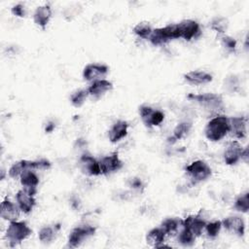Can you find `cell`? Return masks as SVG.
<instances>
[{
    "label": "cell",
    "instance_id": "6da1fadb",
    "mask_svg": "<svg viewBox=\"0 0 249 249\" xmlns=\"http://www.w3.org/2000/svg\"><path fill=\"white\" fill-rule=\"evenodd\" d=\"M229 117L225 115H217L207 122L204 127V134L209 141L218 142L229 133Z\"/></svg>",
    "mask_w": 249,
    "mask_h": 249
},
{
    "label": "cell",
    "instance_id": "7a4b0ae2",
    "mask_svg": "<svg viewBox=\"0 0 249 249\" xmlns=\"http://www.w3.org/2000/svg\"><path fill=\"white\" fill-rule=\"evenodd\" d=\"M32 233V230L23 221H12L10 222L6 230V238L9 241L11 247H14L23 240L27 239Z\"/></svg>",
    "mask_w": 249,
    "mask_h": 249
},
{
    "label": "cell",
    "instance_id": "3957f363",
    "mask_svg": "<svg viewBox=\"0 0 249 249\" xmlns=\"http://www.w3.org/2000/svg\"><path fill=\"white\" fill-rule=\"evenodd\" d=\"M185 172L194 183H199L207 180L211 176L212 169L204 160H196L186 165Z\"/></svg>",
    "mask_w": 249,
    "mask_h": 249
},
{
    "label": "cell",
    "instance_id": "277c9868",
    "mask_svg": "<svg viewBox=\"0 0 249 249\" xmlns=\"http://www.w3.org/2000/svg\"><path fill=\"white\" fill-rule=\"evenodd\" d=\"M178 32H177V27L176 23L175 24H168L163 27H159L153 29L149 41L154 45V46H160L163 45L171 40L178 39Z\"/></svg>",
    "mask_w": 249,
    "mask_h": 249
},
{
    "label": "cell",
    "instance_id": "5b68a950",
    "mask_svg": "<svg viewBox=\"0 0 249 249\" xmlns=\"http://www.w3.org/2000/svg\"><path fill=\"white\" fill-rule=\"evenodd\" d=\"M95 231L96 229L90 225H81L74 228L68 235V246L71 248H76L80 246L85 239L93 235L95 233Z\"/></svg>",
    "mask_w": 249,
    "mask_h": 249
},
{
    "label": "cell",
    "instance_id": "8992f818",
    "mask_svg": "<svg viewBox=\"0 0 249 249\" xmlns=\"http://www.w3.org/2000/svg\"><path fill=\"white\" fill-rule=\"evenodd\" d=\"M192 101L198 103L199 105L208 109H219L223 106V98L220 94L205 92V93H190L187 96Z\"/></svg>",
    "mask_w": 249,
    "mask_h": 249
},
{
    "label": "cell",
    "instance_id": "52a82bcc",
    "mask_svg": "<svg viewBox=\"0 0 249 249\" xmlns=\"http://www.w3.org/2000/svg\"><path fill=\"white\" fill-rule=\"evenodd\" d=\"M139 116L147 127L160 125L164 120V114L160 110H156L149 105L139 107Z\"/></svg>",
    "mask_w": 249,
    "mask_h": 249
},
{
    "label": "cell",
    "instance_id": "ba28073f",
    "mask_svg": "<svg viewBox=\"0 0 249 249\" xmlns=\"http://www.w3.org/2000/svg\"><path fill=\"white\" fill-rule=\"evenodd\" d=\"M178 37L186 41H191L200 35L199 23L194 19H183L176 23Z\"/></svg>",
    "mask_w": 249,
    "mask_h": 249
},
{
    "label": "cell",
    "instance_id": "9c48e42d",
    "mask_svg": "<svg viewBox=\"0 0 249 249\" xmlns=\"http://www.w3.org/2000/svg\"><path fill=\"white\" fill-rule=\"evenodd\" d=\"M99 164H100L101 174H104V175H109L114 172H117L124 166V163L117 152L111 153L101 158L99 160Z\"/></svg>",
    "mask_w": 249,
    "mask_h": 249
},
{
    "label": "cell",
    "instance_id": "30bf717a",
    "mask_svg": "<svg viewBox=\"0 0 249 249\" xmlns=\"http://www.w3.org/2000/svg\"><path fill=\"white\" fill-rule=\"evenodd\" d=\"M79 165L82 172L89 176H98L101 174L99 160L89 154H83L80 157Z\"/></svg>",
    "mask_w": 249,
    "mask_h": 249
},
{
    "label": "cell",
    "instance_id": "8fae6325",
    "mask_svg": "<svg viewBox=\"0 0 249 249\" xmlns=\"http://www.w3.org/2000/svg\"><path fill=\"white\" fill-rule=\"evenodd\" d=\"M109 71L107 65L102 63H89L84 67L83 78L86 81L93 82L96 80L103 79Z\"/></svg>",
    "mask_w": 249,
    "mask_h": 249
},
{
    "label": "cell",
    "instance_id": "7c38bea8",
    "mask_svg": "<svg viewBox=\"0 0 249 249\" xmlns=\"http://www.w3.org/2000/svg\"><path fill=\"white\" fill-rule=\"evenodd\" d=\"M242 151L243 147L237 140L229 142L223 155L225 163L227 165H235L241 160Z\"/></svg>",
    "mask_w": 249,
    "mask_h": 249
},
{
    "label": "cell",
    "instance_id": "4fadbf2b",
    "mask_svg": "<svg viewBox=\"0 0 249 249\" xmlns=\"http://www.w3.org/2000/svg\"><path fill=\"white\" fill-rule=\"evenodd\" d=\"M206 221L202 219L199 214L189 215L182 221V227L192 231L196 237L199 236L204 231Z\"/></svg>",
    "mask_w": 249,
    "mask_h": 249
},
{
    "label": "cell",
    "instance_id": "5bb4252c",
    "mask_svg": "<svg viewBox=\"0 0 249 249\" xmlns=\"http://www.w3.org/2000/svg\"><path fill=\"white\" fill-rule=\"evenodd\" d=\"M16 200L20 212L24 214L30 213L36 204V199L34 196L24 189L18 191V193L16 194Z\"/></svg>",
    "mask_w": 249,
    "mask_h": 249
},
{
    "label": "cell",
    "instance_id": "9a60e30c",
    "mask_svg": "<svg viewBox=\"0 0 249 249\" xmlns=\"http://www.w3.org/2000/svg\"><path fill=\"white\" fill-rule=\"evenodd\" d=\"M222 227L238 236H243L245 233V222L240 216L237 215L225 218L222 221Z\"/></svg>",
    "mask_w": 249,
    "mask_h": 249
},
{
    "label": "cell",
    "instance_id": "2e32d148",
    "mask_svg": "<svg viewBox=\"0 0 249 249\" xmlns=\"http://www.w3.org/2000/svg\"><path fill=\"white\" fill-rule=\"evenodd\" d=\"M231 134L236 139H243L247 134V120L244 117L229 118Z\"/></svg>",
    "mask_w": 249,
    "mask_h": 249
},
{
    "label": "cell",
    "instance_id": "e0dca14e",
    "mask_svg": "<svg viewBox=\"0 0 249 249\" xmlns=\"http://www.w3.org/2000/svg\"><path fill=\"white\" fill-rule=\"evenodd\" d=\"M128 123L124 120H119L112 124L108 130V138L110 142L117 143L127 135Z\"/></svg>",
    "mask_w": 249,
    "mask_h": 249
},
{
    "label": "cell",
    "instance_id": "ac0fdd59",
    "mask_svg": "<svg viewBox=\"0 0 249 249\" xmlns=\"http://www.w3.org/2000/svg\"><path fill=\"white\" fill-rule=\"evenodd\" d=\"M19 213H20V210L18 204H15L14 202H12L8 197L3 199L0 207L1 218L9 222L16 221L19 217Z\"/></svg>",
    "mask_w": 249,
    "mask_h": 249
},
{
    "label": "cell",
    "instance_id": "d6986e66",
    "mask_svg": "<svg viewBox=\"0 0 249 249\" xmlns=\"http://www.w3.org/2000/svg\"><path fill=\"white\" fill-rule=\"evenodd\" d=\"M19 181L24 190L31 195L35 196L37 192V186L39 185V177L34 170H26L19 176Z\"/></svg>",
    "mask_w": 249,
    "mask_h": 249
},
{
    "label": "cell",
    "instance_id": "ffe728a7",
    "mask_svg": "<svg viewBox=\"0 0 249 249\" xmlns=\"http://www.w3.org/2000/svg\"><path fill=\"white\" fill-rule=\"evenodd\" d=\"M113 89V84L109 80L106 79H100L91 82L89 87L87 89L89 95H92L94 97H99L106 92L110 91Z\"/></svg>",
    "mask_w": 249,
    "mask_h": 249
},
{
    "label": "cell",
    "instance_id": "44dd1931",
    "mask_svg": "<svg viewBox=\"0 0 249 249\" xmlns=\"http://www.w3.org/2000/svg\"><path fill=\"white\" fill-rule=\"evenodd\" d=\"M52 18V9L49 5H42L36 8L33 14L34 22L41 28H45Z\"/></svg>",
    "mask_w": 249,
    "mask_h": 249
},
{
    "label": "cell",
    "instance_id": "7402d4cb",
    "mask_svg": "<svg viewBox=\"0 0 249 249\" xmlns=\"http://www.w3.org/2000/svg\"><path fill=\"white\" fill-rule=\"evenodd\" d=\"M184 79L193 85H203L210 83L213 80V77L205 71H190L184 74Z\"/></svg>",
    "mask_w": 249,
    "mask_h": 249
},
{
    "label": "cell",
    "instance_id": "603a6c76",
    "mask_svg": "<svg viewBox=\"0 0 249 249\" xmlns=\"http://www.w3.org/2000/svg\"><path fill=\"white\" fill-rule=\"evenodd\" d=\"M165 236L166 234L160 227L153 228L147 232L146 241H147V244H149L150 246L157 248L160 244L164 242Z\"/></svg>",
    "mask_w": 249,
    "mask_h": 249
},
{
    "label": "cell",
    "instance_id": "cb8c5ba5",
    "mask_svg": "<svg viewBox=\"0 0 249 249\" xmlns=\"http://www.w3.org/2000/svg\"><path fill=\"white\" fill-rule=\"evenodd\" d=\"M182 219L176 218V217H169L164 219L160 223V228L163 230L166 235H171L174 234L178 231L179 228L182 227Z\"/></svg>",
    "mask_w": 249,
    "mask_h": 249
},
{
    "label": "cell",
    "instance_id": "d4e9b609",
    "mask_svg": "<svg viewBox=\"0 0 249 249\" xmlns=\"http://www.w3.org/2000/svg\"><path fill=\"white\" fill-rule=\"evenodd\" d=\"M191 128H192V124L189 122H181L177 124V125L173 129L172 136L168 138V142L174 143L177 140H181L182 138L186 137L191 131Z\"/></svg>",
    "mask_w": 249,
    "mask_h": 249
},
{
    "label": "cell",
    "instance_id": "484cf974",
    "mask_svg": "<svg viewBox=\"0 0 249 249\" xmlns=\"http://www.w3.org/2000/svg\"><path fill=\"white\" fill-rule=\"evenodd\" d=\"M59 225H55L54 227L45 226L43 227L38 233V237L42 243H50L55 237L57 231L59 230Z\"/></svg>",
    "mask_w": 249,
    "mask_h": 249
},
{
    "label": "cell",
    "instance_id": "4316f807",
    "mask_svg": "<svg viewBox=\"0 0 249 249\" xmlns=\"http://www.w3.org/2000/svg\"><path fill=\"white\" fill-rule=\"evenodd\" d=\"M196 236L192 231H190L189 230H187L183 227H182V230L178 232V235H177L178 242L182 246H186V247L193 246L196 242Z\"/></svg>",
    "mask_w": 249,
    "mask_h": 249
},
{
    "label": "cell",
    "instance_id": "83f0119b",
    "mask_svg": "<svg viewBox=\"0 0 249 249\" xmlns=\"http://www.w3.org/2000/svg\"><path fill=\"white\" fill-rule=\"evenodd\" d=\"M233 207L236 211L247 213L249 210V193L248 191L240 194L234 200Z\"/></svg>",
    "mask_w": 249,
    "mask_h": 249
},
{
    "label": "cell",
    "instance_id": "f1b7e54d",
    "mask_svg": "<svg viewBox=\"0 0 249 249\" xmlns=\"http://www.w3.org/2000/svg\"><path fill=\"white\" fill-rule=\"evenodd\" d=\"M153 31V28L151 24L147 21H141L138 22L134 27H133V33L143 39H149L151 33Z\"/></svg>",
    "mask_w": 249,
    "mask_h": 249
},
{
    "label": "cell",
    "instance_id": "f546056e",
    "mask_svg": "<svg viewBox=\"0 0 249 249\" xmlns=\"http://www.w3.org/2000/svg\"><path fill=\"white\" fill-rule=\"evenodd\" d=\"M228 25H229L228 19L223 17H217V18H213L210 22L211 29H213L214 31H216L222 35L225 34L226 30L228 29Z\"/></svg>",
    "mask_w": 249,
    "mask_h": 249
},
{
    "label": "cell",
    "instance_id": "4dcf8cb0",
    "mask_svg": "<svg viewBox=\"0 0 249 249\" xmlns=\"http://www.w3.org/2000/svg\"><path fill=\"white\" fill-rule=\"evenodd\" d=\"M89 95V94L88 89H79V90L74 91L70 95V101L73 106L81 107L85 103V101Z\"/></svg>",
    "mask_w": 249,
    "mask_h": 249
},
{
    "label": "cell",
    "instance_id": "1f68e13d",
    "mask_svg": "<svg viewBox=\"0 0 249 249\" xmlns=\"http://www.w3.org/2000/svg\"><path fill=\"white\" fill-rule=\"evenodd\" d=\"M221 229H222V221L216 220V221L206 223L204 231H206V234L208 237L215 238L218 236Z\"/></svg>",
    "mask_w": 249,
    "mask_h": 249
},
{
    "label": "cell",
    "instance_id": "d6a6232c",
    "mask_svg": "<svg viewBox=\"0 0 249 249\" xmlns=\"http://www.w3.org/2000/svg\"><path fill=\"white\" fill-rule=\"evenodd\" d=\"M221 44L222 46L229 52H234L237 46V42L234 38L229 35H222L221 37Z\"/></svg>",
    "mask_w": 249,
    "mask_h": 249
},
{
    "label": "cell",
    "instance_id": "836d02e7",
    "mask_svg": "<svg viewBox=\"0 0 249 249\" xmlns=\"http://www.w3.org/2000/svg\"><path fill=\"white\" fill-rule=\"evenodd\" d=\"M225 82H226V87L230 91H231V92L237 91V89L239 88V80L235 75L229 76L225 80Z\"/></svg>",
    "mask_w": 249,
    "mask_h": 249
},
{
    "label": "cell",
    "instance_id": "e575fe53",
    "mask_svg": "<svg viewBox=\"0 0 249 249\" xmlns=\"http://www.w3.org/2000/svg\"><path fill=\"white\" fill-rule=\"evenodd\" d=\"M11 12L14 16L16 17H18V18H24L25 15H26V12H25V7L22 5V4H16L12 7L11 9Z\"/></svg>",
    "mask_w": 249,
    "mask_h": 249
},
{
    "label": "cell",
    "instance_id": "d590c367",
    "mask_svg": "<svg viewBox=\"0 0 249 249\" xmlns=\"http://www.w3.org/2000/svg\"><path fill=\"white\" fill-rule=\"evenodd\" d=\"M130 187H132L133 189H136V190H140L144 187L143 185V182L139 179V178H133L130 180Z\"/></svg>",
    "mask_w": 249,
    "mask_h": 249
},
{
    "label": "cell",
    "instance_id": "8d00e7d4",
    "mask_svg": "<svg viewBox=\"0 0 249 249\" xmlns=\"http://www.w3.org/2000/svg\"><path fill=\"white\" fill-rule=\"evenodd\" d=\"M241 160H244L245 162L248 161V147L243 148V151L241 154Z\"/></svg>",
    "mask_w": 249,
    "mask_h": 249
},
{
    "label": "cell",
    "instance_id": "74e56055",
    "mask_svg": "<svg viewBox=\"0 0 249 249\" xmlns=\"http://www.w3.org/2000/svg\"><path fill=\"white\" fill-rule=\"evenodd\" d=\"M54 127H55V124H53V123H49L47 125H46V128H45V131L46 132H52L53 129H54Z\"/></svg>",
    "mask_w": 249,
    "mask_h": 249
}]
</instances>
